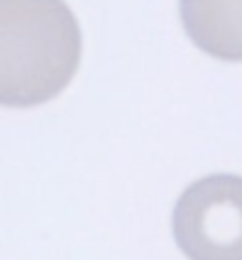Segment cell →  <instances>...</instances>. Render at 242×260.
<instances>
[{
  "instance_id": "cell-1",
  "label": "cell",
  "mask_w": 242,
  "mask_h": 260,
  "mask_svg": "<svg viewBox=\"0 0 242 260\" xmlns=\"http://www.w3.org/2000/svg\"><path fill=\"white\" fill-rule=\"evenodd\" d=\"M81 28L64 0H0V102L38 107L71 83Z\"/></svg>"
},
{
  "instance_id": "cell-2",
  "label": "cell",
  "mask_w": 242,
  "mask_h": 260,
  "mask_svg": "<svg viewBox=\"0 0 242 260\" xmlns=\"http://www.w3.org/2000/svg\"><path fill=\"white\" fill-rule=\"evenodd\" d=\"M173 239L187 260H242V178L216 173L178 197Z\"/></svg>"
},
{
  "instance_id": "cell-3",
  "label": "cell",
  "mask_w": 242,
  "mask_h": 260,
  "mask_svg": "<svg viewBox=\"0 0 242 260\" xmlns=\"http://www.w3.org/2000/svg\"><path fill=\"white\" fill-rule=\"evenodd\" d=\"M190 41L223 62H242V0H180Z\"/></svg>"
}]
</instances>
